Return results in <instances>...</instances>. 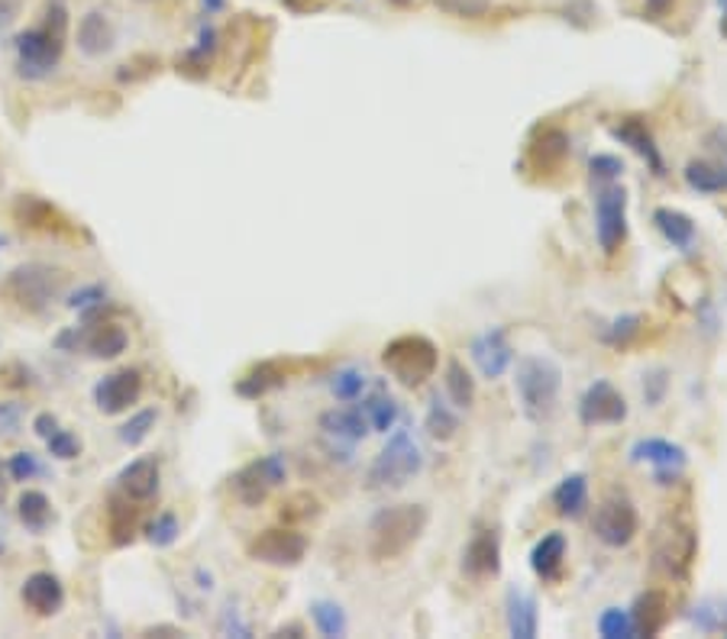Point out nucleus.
<instances>
[{
	"mask_svg": "<svg viewBox=\"0 0 727 639\" xmlns=\"http://www.w3.org/2000/svg\"><path fill=\"white\" fill-rule=\"evenodd\" d=\"M514 394H518L521 414L531 423H546L560 408L563 369L550 355H524L514 365Z\"/></svg>",
	"mask_w": 727,
	"mask_h": 639,
	"instance_id": "nucleus-1",
	"label": "nucleus"
},
{
	"mask_svg": "<svg viewBox=\"0 0 727 639\" xmlns=\"http://www.w3.org/2000/svg\"><path fill=\"white\" fill-rule=\"evenodd\" d=\"M430 514L423 504H395L382 507L369 524V553L376 563L401 559L411 546H418Z\"/></svg>",
	"mask_w": 727,
	"mask_h": 639,
	"instance_id": "nucleus-2",
	"label": "nucleus"
},
{
	"mask_svg": "<svg viewBox=\"0 0 727 639\" xmlns=\"http://www.w3.org/2000/svg\"><path fill=\"white\" fill-rule=\"evenodd\" d=\"M65 39H69V13H65V3L55 0L49 3L45 10V20L20 33L17 39V62H20V75L27 78H45L62 59V49H65Z\"/></svg>",
	"mask_w": 727,
	"mask_h": 639,
	"instance_id": "nucleus-3",
	"label": "nucleus"
},
{
	"mask_svg": "<svg viewBox=\"0 0 727 639\" xmlns=\"http://www.w3.org/2000/svg\"><path fill=\"white\" fill-rule=\"evenodd\" d=\"M427 465V455L423 446L418 443V436L401 426L388 436V443L382 452L376 455V462L369 465V475H366V485L372 491H398L405 488L411 478H418Z\"/></svg>",
	"mask_w": 727,
	"mask_h": 639,
	"instance_id": "nucleus-4",
	"label": "nucleus"
},
{
	"mask_svg": "<svg viewBox=\"0 0 727 639\" xmlns=\"http://www.w3.org/2000/svg\"><path fill=\"white\" fill-rule=\"evenodd\" d=\"M382 365L405 388H418L427 378H433L440 365V352L427 337L408 333V337H395L385 346Z\"/></svg>",
	"mask_w": 727,
	"mask_h": 639,
	"instance_id": "nucleus-5",
	"label": "nucleus"
},
{
	"mask_svg": "<svg viewBox=\"0 0 727 639\" xmlns=\"http://www.w3.org/2000/svg\"><path fill=\"white\" fill-rule=\"evenodd\" d=\"M62 288H65V271L49 265H20L0 285L3 298L27 313H39Z\"/></svg>",
	"mask_w": 727,
	"mask_h": 639,
	"instance_id": "nucleus-6",
	"label": "nucleus"
},
{
	"mask_svg": "<svg viewBox=\"0 0 727 639\" xmlns=\"http://www.w3.org/2000/svg\"><path fill=\"white\" fill-rule=\"evenodd\" d=\"M695 553H698V533L692 524L669 517L656 527L653 536V563L663 575L683 581L689 578L692 565H695Z\"/></svg>",
	"mask_w": 727,
	"mask_h": 639,
	"instance_id": "nucleus-7",
	"label": "nucleus"
},
{
	"mask_svg": "<svg viewBox=\"0 0 727 639\" xmlns=\"http://www.w3.org/2000/svg\"><path fill=\"white\" fill-rule=\"evenodd\" d=\"M595 239L605 256H614L627 239V188L621 182L595 188Z\"/></svg>",
	"mask_w": 727,
	"mask_h": 639,
	"instance_id": "nucleus-8",
	"label": "nucleus"
},
{
	"mask_svg": "<svg viewBox=\"0 0 727 639\" xmlns=\"http://www.w3.org/2000/svg\"><path fill=\"white\" fill-rule=\"evenodd\" d=\"M592 533L602 546L608 549H621V546H631L634 536L641 533V517H637V507L627 494H608L598 507H595V517H592Z\"/></svg>",
	"mask_w": 727,
	"mask_h": 639,
	"instance_id": "nucleus-9",
	"label": "nucleus"
},
{
	"mask_svg": "<svg viewBox=\"0 0 727 639\" xmlns=\"http://www.w3.org/2000/svg\"><path fill=\"white\" fill-rule=\"evenodd\" d=\"M631 462L634 465H647L653 472L656 485H676L683 478V472L689 468V452L683 450L673 440L663 436H644L631 446Z\"/></svg>",
	"mask_w": 727,
	"mask_h": 639,
	"instance_id": "nucleus-10",
	"label": "nucleus"
},
{
	"mask_svg": "<svg viewBox=\"0 0 727 639\" xmlns=\"http://www.w3.org/2000/svg\"><path fill=\"white\" fill-rule=\"evenodd\" d=\"M285 475H288L285 455L272 452V455L249 462L246 468H239V475L233 478V491L246 507H259L268 494L285 482Z\"/></svg>",
	"mask_w": 727,
	"mask_h": 639,
	"instance_id": "nucleus-11",
	"label": "nucleus"
},
{
	"mask_svg": "<svg viewBox=\"0 0 727 639\" xmlns=\"http://www.w3.org/2000/svg\"><path fill=\"white\" fill-rule=\"evenodd\" d=\"M469 359L475 362L479 375L498 381L501 375H508L514 369V346L508 339L504 327H489L479 337H472L469 342Z\"/></svg>",
	"mask_w": 727,
	"mask_h": 639,
	"instance_id": "nucleus-12",
	"label": "nucleus"
},
{
	"mask_svg": "<svg viewBox=\"0 0 727 639\" xmlns=\"http://www.w3.org/2000/svg\"><path fill=\"white\" fill-rule=\"evenodd\" d=\"M249 556H253L256 563L275 565V568H291V565H298L307 556V539L298 529H263V533L249 543Z\"/></svg>",
	"mask_w": 727,
	"mask_h": 639,
	"instance_id": "nucleus-13",
	"label": "nucleus"
},
{
	"mask_svg": "<svg viewBox=\"0 0 727 639\" xmlns=\"http://www.w3.org/2000/svg\"><path fill=\"white\" fill-rule=\"evenodd\" d=\"M627 416V401L612 381L598 378L578 398V420L582 426H614Z\"/></svg>",
	"mask_w": 727,
	"mask_h": 639,
	"instance_id": "nucleus-14",
	"label": "nucleus"
},
{
	"mask_svg": "<svg viewBox=\"0 0 727 639\" xmlns=\"http://www.w3.org/2000/svg\"><path fill=\"white\" fill-rule=\"evenodd\" d=\"M320 433H324V440L330 443L334 452H352L372 430H369V423H366L359 408H334V411L320 416Z\"/></svg>",
	"mask_w": 727,
	"mask_h": 639,
	"instance_id": "nucleus-15",
	"label": "nucleus"
},
{
	"mask_svg": "<svg viewBox=\"0 0 727 639\" xmlns=\"http://www.w3.org/2000/svg\"><path fill=\"white\" fill-rule=\"evenodd\" d=\"M143 394V375L136 369H123L107 375L94 388V401L101 408V414H123L130 411Z\"/></svg>",
	"mask_w": 727,
	"mask_h": 639,
	"instance_id": "nucleus-16",
	"label": "nucleus"
},
{
	"mask_svg": "<svg viewBox=\"0 0 727 639\" xmlns=\"http://www.w3.org/2000/svg\"><path fill=\"white\" fill-rule=\"evenodd\" d=\"M462 571L472 578V581H485V578H495L501 571V536L495 527L479 529L465 553H462Z\"/></svg>",
	"mask_w": 727,
	"mask_h": 639,
	"instance_id": "nucleus-17",
	"label": "nucleus"
},
{
	"mask_svg": "<svg viewBox=\"0 0 727 639\" xmlns=\"http://www.w3.org/2000/svg\"><path fill=\"white\" fill-rule=\"evenodd\" d=\"M612 136L621 143V146H627V150H634L647 165H651V172L656 178H663L666 175V162H663V152L656 146V140H653V133L647 130V123L641 120V116H624L621 123H614L612 126Z\"/></svg>",
	"mask_w": 727,
	"mask_h": 639,
	"instance_id": "nucleus-18",
	"label": "nucleus"
},
{
	"mask_svg": "<svg viewBox=\"0 0 727 639\" xmlns=\"http://www.w3.org/2000/svg\"><path fill=\"white\" fill-rule=\"evenodd\" d=\"M504 623L514 639H534L540 633V607L524 588H508L504 595Z\"/></svg>",
	"mask_w": 727,
	"mask_h": 639,
	"instance_id": "nucleus-19",
	"label": "nucleus"
},
{
	"mask_svg": "<svg viewBox=\"0 0 727 639\" xmlns=\"http://www.w3.org/2000/svg\"><path fill=\"white\" fill-rule=\"evenodd\" d=\"M566 553H570V539L566 533L560 529H550L543 533L531 549V568L540 581H556L563 575V565H566Z\"/></svg>",
	"mask_w": 727,
	"mask_h": 639,
	"instance_id": "nucleus-20",
	"label": "nucleus"
},
{
	"mask_svg": "<svg viewBox=\"0 0 727 639\" xmlns=\"http://www.w3.org/2000/svg\"><path fill=\"white\" fill-rule=\"evenodd\" d=\"M20 598H23V604H27L30 610H37L39 617H52V614H59L62 604H65V588H62V581H59L52 571H37V575H30V578L23 581Z\"/></svg>",
	"mask_w": 727,
	"mask_h": 639,
	"instance_id": "nucleus-21",
	"label": "nucleus"
},
{
	"mask_svg": "<svg viewBox=\"0 0 727 639\" xmlns=\"http://www.w3.org/2000/svg\"><path fill=\"white\" fill-rule=\"evenodd\" d=\"M653 226L659 229V236L673 246V249H679V252H695V246H698V229L692 224V217H686L683 210H673V207H656L653 210Z\"/></svg>",
	"mask_w": 727,
	"mask_h": 639,
	"instance_id": "nucleus-22",
	"label": "nucleus"
},
{
	"mask_svg": "<svg viewBox=\"0 0 727 639\" xmlns=\"http://www.w3.org/2000/svg\"><path fill=\"white\" fill-rule=\"evenodd\" d=\"M631 620L637 637H656L666 620H669V601L663 591H644L637 595V601L631 604Z\"/></svg>",
	"mask_w": 727,
	"mask_h": 639,
	"instance_id": "nucleus-23",
	"label": "nucleus"
},
{
	"mask_svg": "<svg viewBox=\"0 0 727 639\" xmlns=\"http://www.w3.org/2000/svg\"><path fill=\"white\" fill-rule=\"evenodd\" d=\"M683 178L698 194H727V158H718V155L692 158Z\"/></svg>",
	"mask_w": 727,
	"mask_h": 639,
	"instance_id": "nucleus-24",
	"label": "nucleus"
},
{
	"mask_svg": "<svg viewBox=\"0 0 727 639\" xmlns=\"http://www.w3.org/2000/svg\"><path fill=\"white\" fill-rule=\"evenodd\" d=\"M120 488L130 501H150L158 494V462L153 455L146 458H136L130 462L123 472H120Z\"/></svg>",
	"mask_w": 727,
	"mask_h": 639,
	"instance_id": "nucleus-25",
	"label": "nucleus"
},
{
	"mask_svg": "<svg viewBox=\"0 0 727 639\" xmlns=\"http://www.w3.org/2000/svg\"><path fill=\"white\" fill-rule=\"evenodd\" d=\"M423 426H427V433L437 440V443H450V440H457L462 430V420H460V408L443 394H433L430 398V404H427V416H423Z\"/></svg>",
	"mask_w": 727,
	"mask_h": 639,
	"instance_id": "nucleus-26",
	"label": "nucleus"
},
{
	"mask_svg": "<svg viewBox=\"0 0 727 639\" xmlns=\"http://www.w3.org/2000/svg\"><path fill=\"white\" fill-rule=\"evenodd\" d=\"M114 45V27L104 13L91 10L88 17H81L78 23V49L84 55H104Z\"/></svg>",
	"mask_w": 727,
	"mask_h": 639,
	"instance_id": "nucleus-27",
	"label": "nucleus"
},
{
	"mask_svg": "<svg viewBox=\"0 0 727 639\" xmlns=\"http://www.w3.org/2000/svg\"><path fill=\"white\" fill-rule=\"evenodd\" d=\"M13 214H17L20 224L30 226V229H45V233H65V229H72L69 220H65L52 204H45V200H39V197H20Z\"/></svg>",
	"mask_w": 727,
	"mask_h": 639,
	"instance_id": "nucleus-28",
	"label": "nucleus"
},
{
	"mask_svg": "<svg viewBox=\"0 0 727 639\" xmlns=\"http://www.w3.org/2000/svg\"><path fill=\"white\" fill-rule=\"evenodd\" d=\"M553 507H556L560 517H570V521L582 517L585 507H588V478H585L582 472L566 475V478L553 488Z\"/></svg>",
	"mask_w": 727,
	"mask_h": 639,
	"instance_id": "nucleus-29",
	"label": "nucleus"
},
{
	"mask_svg": "<svg viewBox=\"0 0 727 639\" xmlns=\"http://www.w3.org/2000/svg\"><path fill=\"white\" fill-rule=\"evenodd\" d=\"M359 411H362V416H366L369 430H376V433H388V430H395V423H398V416H401L398 401H395L388 391H376V394H369V398L359 404Z\"/></svg>",
	"mask_w": 727,
	"mask_h": 639,
	"instance_id": "nucleus-30",
	"label": "nucleus"
},
{
	"mask_svg": "<svg viewBox=\"0 0 727 639\" xmlns=\"http://www.w3.org/2000/svg\"><path fill=\"white\" fill-rule=\"evenodd\" d=\"M443 388H447V398H450L460 411H469V408H472V401H475V378L469 375V369L462 365L460 359H450V362H447Z\"/></svg>",
	"mask_w": 727,
	"mask_h": 639,
	"instance_id": "nucleus-31",
	"label": "nucleus"
},
{
	"mask_svg": "<svg viewBox=\"0 0 727 639\" xmlns=\"http://www.w3.org/2000/svg\"><path fill=\"white\" fill-rule=\"evenodd\" d=\"M310 620L317 627L320 637H346L349 620H346L344 607L334 601H314L310 604Z\"/></svg>",
	"mask_w": 727,
	"mask_h": 639,
	"instance_id": "nucleus-32",
	"label": "nucleus"
},
{
	"mask_svg": "<svg viewBox=\"0 0 727 639\" xmlns=\"http://www.w3.org/2000/svg\"><path fill=\"white\" fill-rule=\"evenodd\" d=\"M126 330L123 327H116V323H101V327H94V333L88 337V349H91V355H98V359H114L120 355L123 349H126Z\"/></svg>",
	"mask_w": 727,
	"mask_h": 639,
	"instance_id": "nucleus-33",
	"label": "nucleus"
},
{
	"mask_svg": "<svg viewBox=\"0 0 727 639\" xmlns=\"http://www.w3.org/2000/svg\"><path fill=\"white\" fill-rule=\"evenodd\" d=\"M281 381H285L281 369H278L275 362H263V365H256L249 375L239 378L236 391H239L243 398H263V394H268L272 388H278Z\"/></svg>",
	"mask_w": 727,
	"mask_h": 639,
	"instance_id": "nucleus-34",
	"label": "nucleus"
},
{
	"mask_svg": "<svg viewBox=\"0 0 727 639\" xmlns=\"http://www.w3.org/2000/svg\"><path fill=\"white\" fill-rule=\"evenodd\" d=\"M366 388H369V375L356 365H344L330 378V391L337 401H359Z\"/></svg>",
	"mask_w": 727,
	"mask_h": 639,
	"instance_id": "nucleus-35",
	"label": "nucleus"
},
{
	"mask_svg": "<svg viewBox=\"0 0 727 639\" xmlns=\"http://www.w3.org/2000/svg\"><path fill=\"white\" fill-rule=\"evenodd\" d=\"M598 637L605 639H637V630H634V620H631V610L624 607H605L598 614Z\"/></svg>",
	"mask_w": 727,
	"mask_h": 639,
	"instance_id": "nucleus-36",
	"label": "nucleus"
},
{
	"mask_svg": "<svg viewBox=\"0 0 727 639\" xmlns=\"http://www.w3.org/2000/svg\"><path fill=\"white\" fill-rule=\"evenodd\" d=\"M20 521L37 533L52 524V504L42 491H27L20 497Z\"/></svg>",
	"mask_w": 727,
	"mask_h": 639,
	"instance_id": "nucleus-37",
	"label": "nucleus"
},
{
	"mask_svg": "<svg viewBox=\"0 0 727 639\" xmlns=\"http://www.w3.org/2000/svg\"><path fill=\"white\" fill-rule=\"evenodd\" d=\"M641 330H644V317H641V313H624V317H617V320H612V323L602 330V339H605L608 346H627L631 339L641 337Z\"/></svg>",
	"mask_w": 727,
	"mask_h": 639,
	"instance_id": "nucleus-38",
	"label": "nucleus"
},
{
	"mask_svg": "<svg viewBox=\"0 0 727 639\" xmlns=\"http://www.w3.org/2000/svg\"><path fill=\"white\" fill-rule=\"evenodd\" d=\"M621 175H624V162H621L617 155H608V152L592 155V162H588V178H592L595 188L612 185V182H617Z\"/></svg>",
	"mask_w": 727,
	"mask_h": 639,
	"instance_id": "nucleus-39",
	"label": "nucleus"
},
{
	"mask_svg": "<svg viewBox=\"0 0 727 639\" xmlns=\"http://www.w3.org/2000/svg\"><path fill=\"white\" fill-rule=\"evenodd\" d=\"M133 529H136V514L123 501H111V533H114L116 546L130 543Z\"/></svg>",
	"mask_w": 727,
	"mask_h": 639,
	"instance_id": "nucleus-40",
	"label": "nucleus"
},
{
	"mask_svg": "<svg viewBox=\"0 0 727 639\" xmlns=\"http://www.w3.org/2000/svg\"><path fill=\"white\" fill-rule=\"evenodd\" d=\"M178 517L175 514H162V517H155L153 524H150V543L153 546H172L175 539H178Z\"/></svg>",
	"mask_w": 727,
	"mask_h": 639,
	"instance_id": "nucleus-41",
	"label": "nucleus"
},
{
	"mask_svg": "<svg viewBox=\"0 0 727 639\" xmlns=\"http://www.w3.org/2000/svg\"><path fill=\"white\" fill-rule=\"evenodd\" d=\"M155 426V411H143V414H136L123 430H120V440L123 443H130V446H136V443H143L146 436H150V430Z\"/></svg>",
	"mask_w": 727,
	"mask_h": 639,
	"instance_id": "nucleus-42",
	"label": "nucleus"
},
{
	"mask_svg": "<svg viewBox=\"0 0 727 639\" xmlns=\"http://www.w3.org/2000/svg\"><path fill=\"white\" fill-rule=\"evenodd\" d=\"M45 443H49V452H52L55 458H78V455H81V440L72 436L69 430H55V433H49Z\"/></svg>",
	"mask_w": 727,
	"mask_h": 639,
	"instance_id": "nucleus-43",
	"label": "nucleus"
},
{
	"mask_svg": "<svg viewBox=\"0 0 727 639\" xmlns=\"http://www.w3.org/2000/svg\"><path fill=\"white\" fill-rule=\"evenodd\" d=\"M37 472H39V465L30 452H17V455L10 458V475H13L17 482H30Z\"/></svg>",
	"mask_w": 727,
	"mask_h": 639,
	"instance_id": "nucleus-44",
	"label": "nucleus"
},
{
	"mask_svg": "<svg viewBox=\"0 0 727 639\" xmlns=\"http://www.w3.org/2000/svg\"><path fill=\"white\" fill-rule=\"evenodd\" d=\"M663 391H666V372H653L647 381H644V401L656 408L663 401Z\"/></svg>",
	"mask_w": 727,
	"mask_h": 639,
	"instance_id": "nucleus-45",
	"label": "nucleus"
},
{
	"mask_svg": "<svg viewBox=\"0 0 727 639\" xmlns=\"http://www.w3.org/2000/svg\"><path fill=\"white\" fill-rule=\"evenodd\" d=\"M20 7H23V0H0V30L20 17Z\"/></svg>",
	"mask_w": 727,
	"mask_h": 639,
	"instance_id": "nucleus-46",
	"label": "nucleus"
},
{
	"mask_svg": "<svg viewBox=\"0 0 727 639\" xmlns=\"http://www.w3.org/2000/svg\"><path fill=\"white\" fill-rule=\"evenodd\" d=\"M669 7H673V0H647V3H644V13H647L651 20H659V17L669 13Z\"/></svg>",
	"mask_w": 727,
	"mask_h": 639,
	"instance_id": "nucleus-47",
	"label": "nucleus"
},
{
	"mask_svg": "<svg viewBox=\"0 0 727 639\" xmlns=\"http://www.w3.org/2000/svg\"><path fill=\"white\" fill-rule=\"evenodd\" d=\"M33 426H37V433L42 436V440H45L49 433H55V430H59V423H55V416L52 414H39Z\"/></svg>",
	"mask_w": 727,
	"mask_h": 639,
	"instance_id": "nucleus-48",
	"label": "nucleus"
},
{
	"mask_svg": "<svg viewBox=\"0 0 727 639\" xmlns=\"http://www.w3.org/2000/svg\"><path fill=\"white\" fill-rule=\"evenodd\" d=\"M718 633H727V598H718Z\"/></svg>",
	"mask_w": 727,
	"mask_h": 639,
	"instance_id": "nucleus-49",
	"label": "nucleus"
},
{
	"mask_svg": "<svg viewBox=\"0 0 727 639\" xmlns=\"http://www.w3.org/2000/svg\"><path fill=\"white\" fill-rule=\"evenodd\" d=\"M201 3H204V10H207V13H217V10H224V7H227V0H201Z\"/></svg>",
	"mask_w": 727,
	"mask_h": 639,
	"instance_id": "nucleus-50",
	"label": "nucleus"
},
{
	"mask_svg": "<svg viewBox=\"0 0 727 639\" xmlns=\"http://www.w3.org/2000/svg\"><path fill=\"white\" fill-rule=\"evenodd\" d=\"M718 7H721V33L727 37V0H718Z\"/></svg>",
	"mask_w": 727,
	"mask_h": 639,
	"instance_id": "nucleus-51",
	"label": "nucleus"
},
{
	"mask_svg": "<svg viewBox=\"0 0 727 639\" xmlns=\"http://www.w3.org/2000/svg\"><path fill=\"white\" fill-rule=\"evenodd\" d=\"M391 3H395V7H408L411 0H391Z\"/></svg>",
	"mask_w": 727,
	"mask_h": 639,
	"instance_id": "nucleus-52",
	"label": "nucleus"
},
{
	"mask_svg": "<svg viewBox=\"0 0 727 639\" xmlns=\"http://www.w3.org/2000/svg\"><path fill=\"white\" fill-rule=\"evenodd\" d=\"M0 501H3V472H0Z\"/></svg>",
	"mask_w": 727,
	"mask_h": 639,
	"instance_id": "nucleus-53",
	"label": "nucleus"
},
{
	"mask_svg": "<svg viewBox=\"0 0 727 639\" xmlns=\"http://www.w3.org/2000/svg\"><path fill=\"white\" fill-rule=\"evenodd\" d=\"M0 246H3V236H0Z\"/></svg>",
	"mask_w": 727,
	"mask_h": 639,
	"instance_id": "nucleus-54",
	"label": "nucleus"
}]
</instances>
